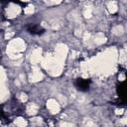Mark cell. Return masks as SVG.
Segmentation results:
<instances>
[{
    "label": "cell",
    "mask_w": 127,
    "mask_h": 127,
    "mask_svg": "<svg viewBox=\"0 0 127 127\" xmlns=\"http://www.w3.org/2000/svg\"><path fill=\"white\" fill-rule=\"evenodd\" d=\"M76 87L80 90H87L89 87V80L86 79H78L76 82Z\"/></svg>",
    "instance_id": "6da1fadb"
}]
</instances>
